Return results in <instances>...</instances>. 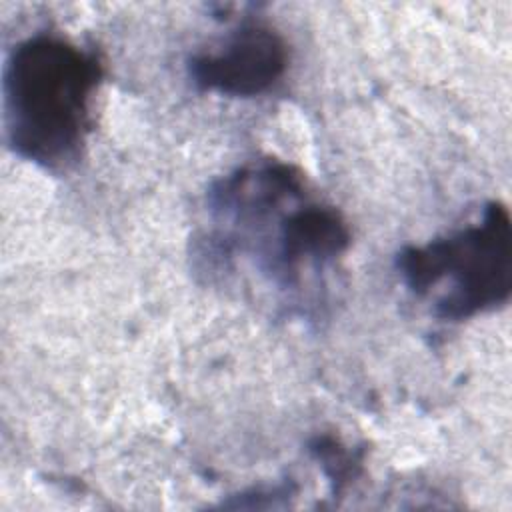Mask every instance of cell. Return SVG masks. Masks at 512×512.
Here are the masks:
<instances>
[{
    "instance_id": "5",
    "label": "cell",
    "mask_w": 512,
    "mask_h": 512,
    "mask_svg": "<svg viewBox=\"0 0 512 512\" xmlns=\"http://www.w3.org/2000/svg\"><path fill=\"white\" fill-rule=\"evenodd\" d=\"M310 452L322 464L326 476L330 478V482H334L336 490L340 488V484L348 482L360 466V458H356L348 448L340 446L338 440H334L332 436H316L310 442Z\"/></svg>"
},
{
    "instance_id": "4",
    "label": "cell",
    "mask_w": 512,
    "mask_h": 512,
    "mask_svg": "<svg viewBox=\"0 0 512 512\" xmlns=\"http://www.w3.org/2000/svg\"><path fill=\"white\" fill-rule=\"evenodd\" d=\"M350 240V228L336 208L306 202L278 218L270 270L276 282L288 288L298 282L302 266L332 262Z\"/></svg>"
},
{
    "instance_id": "3",
    "label": "cell",
    "mask_w": 512,
    "mask_h": 512,
    "mask_svg": "<svg viewBox=\"0 0 512 512\" xmlns=\"http://www.w3.org/2000/svg\"><path fill=\"white\" fill-rule=\"evenodd\" d=\"M286 68V40L272 26L254 20L234 28L216 50L188 60V76L198 90L240 98L268 92Z\"/></svg>"
},
{
    "instance_id": "1",
    "label": "cell",
    "mask_w": 512,
    "mask_h": 512,
    "mask_svg": "<svg viewBox=\"0 0 512 512\" xmlns=\"http://www.w3.org/2000/svg\"><path fill=\"white\" fill-rule=\"evenodd\" d=\"M102 62L68 38L40 32L18 42L4 64V124L12 152L56 170L80 158Z\"/></svg>"
},
{
    "instance_id": "2",
    "label": "cell",
    "mask_w": 512,
    "mask_h": 512,
    "mask_svg": "<svg viewBox=\"0 0 512 512\" xmlns=\"http://www.w3.org/2000/svg\"><path fill=\"white\" fill-rule=\"evenodd\" d=\"M394 264L416 296H428L446 282V290L434 300L440 320L458 322L494 310L512 292L510 212L504 202L492 200L476 224L424 246H404Z\"/></svg>"
}]
</instances>
